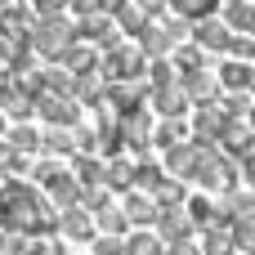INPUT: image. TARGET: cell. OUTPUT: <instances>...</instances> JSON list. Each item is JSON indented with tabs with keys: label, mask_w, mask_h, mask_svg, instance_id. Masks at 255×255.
<instances>
[{
	"label": "cell",
	"mask_w": 255,
	"mask_h": 255,
	"mask_svg": "<svg viewBox=\"0 0 255 255\" xmlns=\"http://www.w3.org/2000/svg\"><path fill=\"white\" fill-rule=\"evenodd\" d=\"M58 229V211L36 184L22 179H0V233L18 238H45Z\"/></svg>",
	"instance_id": "6da1fadb"
},
{
	"label": "cell",
	"mask_w": 255,
	"mask_h": 255,
	"mask_svg": "<svg viewBox=\"0 0 255 255\" xmlns=\"http://www.w3.org/2000/svg\"><path fill=\"white\" fill-rule=\"evenodd\" d=\"M72 45H76V27L67 18H36L31 22V49L40 58H67Z\"/></svg>",
	"instance_id": "7a4b0ae2"
},
{
	"label": "cell",
	"mask_w": 255,
	"mask_h": 255,
	"mask_svg": "<svg viewBox=\"0 0 255 255\" xmlns=\"http://www.w3.org/2000/svg\"><path fill=\"white\" fill-rule=\"evenodd\" d=\"M143 72H148V63H143V49H139V45H117V49H108V54L99 58L103 85H130V81H139Z\"/></svg>",
	"instance_id": "3957f363"
},
{
	"label": "cell",
	"mask_w": 255,
	"mask_h": 255,
	"mask_svg": "<svg viewBox=\"0 0 255 255\" xmlns=\"http://www.w3.org/2000/svg\"><path fill=\"white\" fill-rule=\"evenodd\" d=\"M188 179H197L202 188H220V193H233V184H238V175H233V161L220 152V148H202V157H197V166H193V175Z\"/></svg>",
	"instance_id": "277c9868"
},
{
	"label": "cell",
	"mask_w": 255,
	"mask_h": 255,
	"mask_svg": "<svg viewBox=\"0 0 255 255\" xmlns=\"http://www.w3.org/2000/svg\"><path fill=\"white\" fill-rule=\"evenodd\" d=\"M103 9H108V18H112L126 36H143L148 22H152V18H148V4H139V0H117V4H103Z\"/></svg>",
	"instance_id": "5b68a950"
},
{
	"label": "cell",
	"mask_w": 255,
	"mask_h": 255,
	"mask_svg": "<svg viewBox=\"0 0 255 255\" xmlns=\"http://www.w3.org/2000/svg\"><path fill=\"white\" fill-rule=\"evenodd\" d=\"M148 103H152L166 121H184V112L193 108L188 94H184V81H170V85H161V90H148Z\"/></svg>",
	"instance_id": "8992f818"
},
{
	"label": "cell",
	"mask_w": 255,
	"mask_h": 255,
	"mask_svg": "<svg viewBox=\"0 0 255 255\" xmlns=\"http://www.w3.org/2000/svg\"><path fill=\"white\" fill-rule=\"evenodd\" d=\"M36 112H40L54 130H67V126H76L81 103H76V99H63V94H40V99H36Z\"/></svg>",
	"instance_id": "52a82bcc"
},
{
	"label": "cell",
	"mask_w": 255,
	"mask_h": 255,
	"mask_svg": "<svg viewBox=\"0 0 255 255\" xmlns=\"http://www.w3.org/2000/svg\"><path fill=\"white\" fill-rule=\"evenodd\" d=\"M152 134H157V126H152L148 108H139V112H126V117H121V139H126V148L148 152V148H152Z\"/></svg>",
	"instance_id": "ba28073f"
},
{
	"label": "cell",
	"mask_w": 255,
	"mask_h": 255,
	"mask_svg": "<svg viewBox=\"0 0 255 255\" xmlns=\"http://www.w3.org/2000/svg\"><path fill=\"white\" fill-rule=\"evenodd\" d=\"M157 238H161L166 247L188 242V238H193V220H188V211H184V206H166L161 220H157Z\"/></svg>",
	"instance_id": "9c48e42d"
},
{
	"label": "cell",
	"mask_w": 255,
	"mask_h": 255,
	"mask_svg": "<svg viewBox=\"0 0 255 255\" xmlns=\"http://www.w3.org/2000/svg\"><path fill=\"white\" fill-rule=\"evenodd\" d=\"M193 45H197L202 54H229L233 31H229L220 18H211V22H197V27H193Z\"/></svg>",
	"instance_id": "30bf717a"
},
{
	"label": "cell",
	"mask_w": 255,
	"mask_h": 255,
	"mask_svg": "<svg viewBox=\"0 0 255 255\" xmlns=\"http://www.w3.org/2000/svg\"><path fill=\"white\" fill-rule=\"evenodd\" d=\"M220 152H224V157H251L255 152V130L247 126V121H224Z\"/></svg>",
	"instance_id": "8fae6325"
},
{
	"label": "cell",
	"mask_w": 255,
	"mask_h": 255,
	"mask_svg": "<svg viewBox=\"0 0 255 255\" xmlns=\"http://www.w3.org/2000/svg\"><path fill=\"white\" fill-rule=\"evenodd\" d=\"M121 211H126V220H130V229H134V233H148V229L161 220V206H157L152 197H143V193H130Z\"/></svg>",
	"instance_id": "7c38bea8"
},
{
	"label": "cell",
	"mask_w": 255,
	"mask_h": 255,
	"mask_svg": "<svg viewBox=\"0 0 255 255\" xmlns=\"http://www.w3.org/2000/svg\"><path fill=\"white\" fill-rule=\"evenodd\" d=\"M58 233H63L67 242H94V220H90V211H85V206L58 211Z\"/></svg>",
	"instance_id": "4fadbf2b"
},
{
	"label": "cell",
	"mask_w": 255,
	"mask_h": 255,
	"mask_svg": "<svg viewBox=\"0 0 255 255\" xmlns=\"http://www.w3.org/2000/svg\"><path fill=\"white\" fill-rule=\"evenodd\" d=\"M179 81H184V94H188L193 108H206V103L220 99V76L215 72H193V76H179Z\"/></svg>",
	"instance_id": "5bb4252c"
},
{
	"label": "cell",
	"mask_w": 255,
	"mask_h": 255,
	"mask_svg": "<svg viewBox=\"0 0 255 255\" xmlns=\"http://www.w3.org/2000/svg\"><path fill=\"white\" fill-rule=\"evenodd\" d=\"M76 36H81V40H99V45L117 49V27H112L108 9H103V13H90V18H81V22H76Z\"/></svg>",
	"instance_id": "9a60e30c"
},
{
	"label": "cell",
	"mask_w": 255,
	"mask_h": 255,
	"mask_svg": "<svg viewBox=\"0 0 255 255\" xmlns=\"http://www.w3.org/2000/svg\"><path fill=\"white\" fill-rule=\"evenodd\" d=\"M197 157H202V143H193V139H188V143H179V148H170V152H166V175L184 184V179L193 175Z\"/></svg>",
	"instance_id": "2e32d148"
},
{
	"label": "cell",
	"mask_w": 255,
	"mask_h": 255,
	"mask_svg": "<svg viewBox=\"0 0 255 255\" xmlns=\"http://www.w3.org/2000/svg\"><path fill=\"white\" fill-rule=\"evenodd\" d=\"M224 27H229L233 36H251L255 40V4H247V0H229V4H224Z\"/></svg>",
	"instance_id": "e0dca14e"
},
{
	"label": "cell",
	"mask_w": 255,
	"mask_h": 255,
	"mask_svg": "<svg viewBox=\"0 0 255 255\" xmlns=\"http://www.w3.org/2000/svg\"><path fill=\"white\" fill-rule=\"evenodd\" d=\"M220 85L229 90V94H251V63H238V58H229V63H220Z\"/></svg>",
	"instance_id": "ac0fdd59"
},
{
	"label": "cell",
	"mask_w": 255,
	"mask_h": 255,
	"mask_svg": "<svg viewBox=\"0 0 255 255\" xmlns=\"http://www.w3.org/2000/svg\"><path fill=\"white\" fill-rule=\"evenodd\" d=\"M121 148H126V139H121V117H117V112H103V121H99V152H103L108 161H117Z\"/></svg>",
	"instance_id": "d6986e66"
},
{
	"label": "cell",
	"mask_w": 255,
	"mask_h": 255,
	"mask_svg": "<svg viewBox=\"0 0 255 255\" xmlns=\"http://www.w3.org/2000/svg\"><path fill=\"white\" fill-rule=\"evenodd\" d=\"M215 9H220L215 0H175V4H170V13H175L179 22H188V27L211 22V18H215Z\"/></svg>",
	"instance_id": "ffe728a7"
},
{
	"label": "cell",
	"mask_w": 255,
	"mask_h": 255,
	"mask_svg": "<svg viewBox=\"0 0 255 255\" xmlns=\"http://www.w3.org/2000/svg\"><path fill=\"white\" fill-rule=\"evenodd\" d=\"M63 63H67V67H63V72H67V76H72V81H76V76H99V54H94V49H90V45H72V49H67V58H63Z\"/></svg>",
	"instance_id": "44dd1931"
},
{
	"label": "cell",
	"mask_w": 255,
	"mask_h": 255,
	"mask_svg": "<svg viewBox=\"0 0 255 255\" xmlns=\"http://www.w3.org/2000/svg\"><path fill=\"white\" fill-rule=\"evenodd\" d=\"M72 99H76L81 108H99V103H108V85H103V76H76V81H72Z\"/></svg>",
	"instance_id": "7402d4cb"
},
{
	"label": "cell",
	"mask_w": 255,
	"mask_h": 255,
	"mask_svg": "<svg viewBox=\"0 0 255 255\" xmlns=\"http://www.w3.org/2000/svg\"><path fill=\"white\" fill-rule=\"evenodd\" d=\"M103 188H117V193H130L134 188V166L130 161H103Z\"/></svg>",
	"instance_id": "603a6c76"
},
{
	"label": "cell",
	"mask_w": 255,
	"mask_h": 255,
	"mask_svg": "<svg viewBox=\"0 0 255 255\" xmlns=\"http://www.w3.org/2000/svg\"><path fill=\"white\" fill-rule=\"evenodd\" d=\"M0 112H9L18 126H27L31 112H36V99H27V94H18V90H4V94H0Z\"/></svg>",
	"instance_id": "cb8c5ba5"
},
{
	"label": "cell",
	"mask_w": 255,
	"mask_h": 255,
	"mask_svg": "<svg viewBox=\"0 0 255 255\" xmlns=\"http://www.w3.org/2000/svg\"><path fill=\"white\" fill-rule=\"evenodd\" d=\"M229 238H233V251L238 255H255V215H238L233 229H229Z\"/></svg>",
	"instance_id": "d4e9b609"
},
{
	"label": "cell",
	"mask_w": 255,
	"mask_h": 255,
	"mask_svg": "<svg viewBox=\"0 0 255 255\" xmlns=\"http://www.w3.org/2000/svg\"><path fill=\"white\" fill-rule=\"evenodd\" d=\"M188 134H193V130H188L184 121H161V126H157V134H152V143L170 152V148H179V143H188Z\"/></svg>",
	"instance_id": "484cf974"
},
{
	"label": "cell",
	"mask_w": 255,
	"mask_h": 255,
	"mask_svg": "<svg viewBox=\"0 0 255 255\" xmlns=\"http://www.w3.org/2000/svg\"><path fill=\"white\" fill-rule=\"evenodd\" d=\"M175 72H184V76H193V72H206V54L188 40V45H179L175 49Z\"/></svg>",
	"instance_id": "4316f807"
},
{
	"label": "cell",
	"mask_w": 255,
	"mask_h": 255,
	"mask_svg": "<svg viewBox=\"0 0 255 255\" xmlns=\"http://www.w3.org/2000/svg\"><path fill=\"white\" fill-rule=\"evenodd\" d=\"M94 229H103V238H126L130 220H126V211H117V206H103V211H99V220H94Z\"/></svg>",
	"instance_id": "83f0119b"
},
{
	"label": "cell",
	"mask_w": 255,
	"mask_h": 255,
	"mask_svg": "<svg viewBox=\"0 0 255 255\" xmlns=\"http://www.w3.org/2000/svg\"><path fill=\"white\" fill-rule=\"evenodd\" d=\"M126 255H166V242L148 229V233H130L126 238Z\"/></svg>",
	"instance_id": "f1b7e54d"
},
{
	"label": "cell",
	"mask_w": 255,
	"mask_h": 255,
	"mask_svg": "<svg viewBox=\"0 0 255 255\" xmlns=\"http://www.w3.org/2000/svg\"><path fill=\"white\" fill-rule=\"evenodd\" d=\"M4 148H9V152H18V157H27V152H36V148H40V134H36L31 126H18V130H9Z\"/></svg>",
	"instance_id": "f546056e"
},
{
	"label": "cell",
	"mask_w": 255,
	"mask_h": 255,
	"mask_svg": "<svg viewBox=\"0 0 255 255\" xmlns=\"http://www.w3.org/2000/svg\"><path fill=\"white\" fill-rule=\"evenodd\" d=\"M148 197H152V202H157L161 211H166V206H184V184L166 175V179H161V184H157V188H152Z\"/></svg>",
	"instance_id": "4dcf8cb0"
},
{
	"label": "cell",
	"mask_w": 255,
	"mask_h": 255,
	"mask_svg": "<svg viewBox=\"0 0 255 255\" xmlns=\"http://www.w3.org/2000/svg\"><path fill=\"white\" fill-rule=\"evenodd\" d=\"M202 255H233L229 229H206V233H202Z\"/></svg>",
	"instance_id": "1f68e13d"
},
{
	"label": "cell",
	"mask_w": 255,
	"mask_h": 255,
	"mask_svg": "<svg viewBox=\"0 0 255 255\" xmlns=\"http://www.w3.org/2000/svg\"><path fill=\"white\" fill-rule=\"evenodd\" d=\"M161 179H166V166H157V161H139V166H134V184H143L148 193H152Z\"/></svg>",
	"instance_id": "d6a6232c"
},
{
	"label": "cell",
	"mask_w": 255,
	"mask_h": 255,
	"mask_svg": "<svg viewBox=\"0 0 255 255\" xmlns=\"http://www.w3.org/2000/svg\"><path fill=\"white\" fill-rule=\"evenodd\" d=\"M148 76H152V90L179 81V76H175V63H166V58H152V63H148Z\"/></svg>",
	"instance_id": "836d02e7"
},
{
	"label": "cell",
	"mask_w": 255,
	"mask_h": 255,
	"mask_svg": "<svg viewBox=\"0 0 255 255\" xmlns=\"http://www.w3.org/2000/svg\"><path fill=\"white\" fill-rule=\"evenodd\" d=\"M40 143H45L49 152H76V134H67V130H49Z\"/></svg>",
	"instance_id": "e575fe53"
},
{
	"label": "cell",
	"mask_w": 255,
	"mask_h": 255,
	"mask_svg": "<svg viewBox=\"0 0 255 255\" xmlns=\"http://www.w3.org/2000/svg\"><path fill=\"white\" fill-rule=\"evenodd\" d=\"M58 175H63V166H58V161H36V170H31V179H40V193H45Z\"/></svg>",
	"instance_id": "d590c367"
},
{
	"label": "cell",
	"mask_w": 255,
	"mask_h": 255,
	"mask_svg": "<svg viewBox=\"0 0 255 255\" xmlns=\"http://www.w3.org/2000/svg\"><path fill=\"white\" fill-rule=\"evenodd\" d=\"M229 54H233L238 63H247V58H255V40H251V36H233V45H229Z\"/></svg>",
	"instance_id": "8d00e7d4"
},
{
	"label": "cell",
	"mask_w": 255,
	"mask_h": 255,
	"mask_svg": "<svg viewBox=\"0 0 255 255\" xmlns=\"http://www.w3.org/2000/svg\"><path fill=\"white\" fill-rule=\"evenodd\" d=\"M13 72H18V63L0 49V94H4V90H13Z\"/></svg>",
	"instance_id": "74e56055"
},
{
	"label": "cell",
	"mask_w": 255,
	"mask_h": 255,
	"mask_svg": "<svg viewBox=\"0 0 255 255\" xmlns=\"http://www.w3.org/2000/svg\"><path fill=\"white\" fill-rule=\"evenodd\" d=\"M94 255H126L121 238H94Z\"/></svg>",
	"instance_id": "f35d334b"
},
{
	"label": "cell",
	"mask_w": 255,
	"mask_h": 255,
	"mask_svg": "<svg viewBox=\"0 0 255 255\" xmlns=\"http://www.w3.org/2000/svg\"><path fill=\"white\" fill-rule=\"evenodd\" d=\"M242 179L251 184V193H255V152H251V157H242Z\"/></svg>",
	"instance_id": "ab89813d"
},
{
	"label": "cell",
	"mask_w": 255,
	"mask_h": 255,
	"mask_svg": "<svg viewBox=\"0 0 255 255\" xmlns=\"http://www.w3.org/2000/svg\"><path fill=\"white\" fill-rule=\"evenodd\" d=\"M166 255H202V247H193V242H179V247H166Z\"/></svg>",
	"instance_id": "60d3db41"
},
{
	"label": "cell",
	"mask_w": 255,
	"mask_h": 255,
	"mask_svg": "<svg viewBox=\"0 0 255 255\" xmlns=\"http://www.w3.org/2000/svg\"><path fill=\"white\" fill-rule=\"evenodd\" d=\"M247 126H251V130H255V103H251V112H247Z\"/></svg>",
	"instance_id": "b9f144b4"
},
{
	"label": "cell",
	"mask_w": 255,
	"mask_h": 255,
	"mask_svg": "<svg viewBox=\"0 0 255 255\" xmlns=\"http://www.w3.org/2000/svg\"><path fill=\"white\" fill-rule=\"evenodd\" d=\"M251 94H255V63H251Z\"/></svg>",
	"instance_id": "7bdbcfd3"
},
{
	"label": "cell",
	"mask_w": 255,
	"mask_h": 255,
	"mask_svg": "<svg viewBox=\"0 0 255 255\" xmlns=\"http://www.w3.org/2000/svg\"><path fill=\"white\" fill-rule=\"evenodd\" d=\"M0 130H4V112H0Z\"/></svg>",
	"instance_id": "ee69618b"
},
{
	"label": "cell",
	"mask_w": 255,
	"mask_h": 255,
	"mask_svg": "<svg viewBox=\"0 0 255 255\" xmlns=\"http://www.w3.org/2000/svg\"><path fill=\"white\" fill-rule=\"evenodd\" d=\"M233 255H238V251H233Z\"/></svg>",
	"instance_id": "f6af8a7d"
}]
</instances>
